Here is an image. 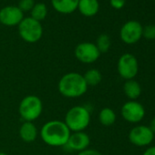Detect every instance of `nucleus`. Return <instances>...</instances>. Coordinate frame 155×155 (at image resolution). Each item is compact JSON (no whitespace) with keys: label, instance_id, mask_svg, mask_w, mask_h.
Instances as JSON below:
<instances>
[{"label":"nucleus","instance_id":"9","mask_svg":"<svg viewBox=\"0 0 155 155\" xmlns=\"http://www.w3.org/2000/svg\"><path fill=\"white\" fill-rule=\"evenodd\" d=\"M120 114L126 121L138 123L143 120L145 116V109L140 102L136 101H129L122 105Z\"/></svg>","mask_w":155,"mask_h":155},{"label":"nucleus","instance_id":"5","mask_svg":"<svg viewBox=\"0 0 155 155\" xmlns=\"http://www.w3.org/2000/svg\"><path fill=\"white\" fill-rule=\"evenodd\" d=\"M18 27L20 38L27 43H36L42 38L43 28L41 23L30 17L24 18Z\"/></svg>","mask_w":155,"mask_h":155},{"label":"nucleus","instance_id":"15","mask_svg":"<svg viewBox=\"0 0 155 155\" xmlns=\"http://www.w3.org/2000/svg\"><path fill=\"white\" fill-rule=\"evenodd\" d=\"M77 9L84 17L91 18L99 12L100 3L98 0H80Z\"/></svg>","mask_w":155,"mask_h":155},{"label":"nucleus","instance_id":"13","mask_svg":"<svg viewBox=\"0 0 155 155\" xmlns=\"http://www.w3.org/2000/svg\"><path fill=\"white\" fill-rule=\"evenodd\" d=\"M19 137L20 139L28 143L33 142L37 140L39 131L34 122L31 121H24L19 128Z\"/></svg>","mask_w":155,"mask_h":155},{"label":"nucleus","instance_id":"1","mask_svg":"<svg viewBox=\"0 0 155 155\" xmlns=\"http://www.w3.org/2000/svg\"><path fill=\"white\" fill-rule=\"evenodd\" d=\"M71 131L63 120H52L43 124L39 136L43 142L51 147H64Z\"/></svg>","mask_w":155,"mask_h":155},{"label":"nucleus","instance_id":"24","mask_svg":"<svg viewBox=\"0 0 155 155\" xmlns=\"http://www.w3.org/2000/svg\"><path fill=\"white\" fill-rule=\"evenodd\" d=\"M78 155H102L101 151L95 150V149H91V148H88L82 151H80L78 152Z\"/></svg>","mask_w":155,"mask_h":155},{"label":"nucleus","instance_id":"27","mask_svg":"<svg viewBox=\"0 0 155 155\" xmlns=\"http://www.w3.org/2000/svg\"><path fill=\"white\" fill-rule=\"evenodd\" d=\"M0 155H8V153L4 152V151H0Z\"/></svg>","mask_w":155,"mask_h":155},{"label":"nucleus","instance_id":"25","mask_svg":"<svg viewBox=\"0 0 155 155\" xmlns=\"http://www.w3.org/2000/svg\"><path fill=\"white\" fill-rule=\"evenodd\" d=\"M142 155H155V146H151L146 149Z\"/></svg>","mask_w":155,"mask_h":155},{"label":"nucleus","instance_id":"10","mask_svg":"<svg viewBox=\"0 0 155 155\" xmlns=\"http://www.w3.org/2000/svg\"><path fill=\"white\" fill-rule=\"evenodd\" d=\"M154 139V133L149 126L138 125L133 127L129 132L130 141L138 147H144L150 145Z\"/></svg>","mask_w":155,"mask_h":155},{"label":"nucleus","instance_id":"12","mask_svg":"<svg viewBox=\"0 0 155 155\" xmlns=\"http://www.w3.org/2000/svg\"><path fill=\"white\" fill-rule=\"evenodd\" d=\"M91 144V138L85 131L71 132L68 142L64 146L67 150L71 151H82L89 148Z\"/></svg>","mask_w":155,"mask_h":155},{"label":"nucleus","instance_id":"18","mask_svg":"<svg viewBox=\"0 0 155 155\" xmlns=\"http://www.w3.org/2000/svg\"><path fill=\"white\" fill-rule=\"evenodd\" d=\"M83 78L88 87H94V86L99 85L101 82L102 74L97 68H91L84 73Z\"/></svg>","mask_w":155,"mask_h":155},{"label":"nucleus","instance_id":"17","mask_svg":"<svg viewBox=\"0 0 155 155\" xmlns=\"http://www.w3.org/2000/svg\"><path fill=\"white\" fill-rule=\"evenodd\" d=\"M116 119L117 117L114 110L108 107L101 109L99 113V120L101 124L105 127H110L113 125L116 121Z\"/></svg>","mask_w":155,"mask_h":155},{"label":"nucleus","instance_id":"4","mask_svg":"<svg viewBox=\"0 0 155 155\" xmlns=\"http://www.w3.org/2000/svg\"><path fill=\"white\" fill-rule=\"evenodd\" d=\"M43 111V102L36 95H28L24 97L18 105V113L24 121L38 120Z\"/></svg>","mask_w":155,"mask_h":155},{"label":"nucleus","instance_id":"23","mask_svg":"<svg viewBox=\"0 0 155 155\" xmlns=\"http://www.w3.org/2000/svg\"><path fill=\"white\" fill-rule=\"evenodd\" d=\"M126 3V0H110V6L115 9H121Z\"/></svg>","mask_w":155,"mask_h":155},{"label":"nucleus","instance_id":"19","mask_svg":"<svg viewBox=\"0 0 155 155\" xmlns=\"http://www.w3.org/2000/svg\"><path fill=\"white\" fill-rule=\"evenodd\" d=\"M48 8L44 3H35L33 8L30 11V18L41 22L47 18Z\"/></svg>","mask_w":155,"mask_h":155},{"label":"nucleus","instance_id":"14","mask_svg":"<svg viewBox=\"0 0 155 155\" xmlns=\"http://www.w3.org/2000/svg\"><path fill=\"white\" fill-rule=\"evenodd\" d=\"M80 0H51V4L53 8L64 15L73 13L79 5Z\"/></svg>","mask_w":155,"mask_h":155},{"label":"nucleus","instance_id":"8","mask_svg":"<svg viewBox=\"0 0 155 155\" xmlns=\"http://www.w3.org/2000/svg\"><path fill=\"white\" fill-rule=\"evenodd\" d=\"M142 29L143 27L140 22L135 20H130L126 22L120 28V39L125 44L133 45L142 38Z\"/></svg>","mask_w":155,"mask_h":155},{"label":"nucleus","instance_id":"22","mask_svg":"<svg viewBox=\"0 0 155 155\" xmlns=\"http://www.w3.org/2000/svg\"><path fill=\"white\" fill-rule=\"evenodd\" d=\"M35 5L34 0H20L18 3V8L24 13L28 11H31Z\"/></svg>","mask_w":155,"mask_h":155},{"label":"nucleus","instance_id":"3","mask_svg":"<svg viewBox=\"0 0 155 155\" xmlns=\"http://www.w3.org/2000/svg\"><path fill=\"white\" fill-rule=\"evenodd\" d=\"M91 111L90 110L81 105H78L70 108L64 119V122L71 132L84 131L91 123Z\"/></svg>","mask_w":155,"mask_h":155},{"label":"nucleus","instance_id":"20","mask_svg":"<svg viewBox=\"0 0 155 155\" xmlns=\"http://www.w3.org/2000/svg\"><path fill=\"white\" fill-rule=\"evenodd\" d=\"M95 45L101 54L107 53L111 46V40H110V36L107 34H101L97 38Z\"/></svg>","mask_w":155,"mask_h":155},{"label":"nucleus","instance_id":"16","mask_svg":"<svg viewBox=\"0 0 155 155\" xmlns=\"http://www.w3.org/2000/svg\"><path fill=\"white\" fill-rule=\"evenodd\" d=\"M124 94L130 101H136L141 94V87L138 81L133 80L126 81L123 85Z\"/></svg>","mask_w":155,"mask_h":155},{"label":"nucleus","instance_id":"2","mask_svg":"<svg viewBox=\"0 0 155 155\" xmlns=\"http://www.w3.org/2000/svg\"><path fill=\"white\" fill-rule=\"evenodd\" d=\"M83 75L79 72H68L64 74L58 83L59 93L68 99H77L83 96L88 91Z\"/></svg>","mask_w":155,"mask_h":155},{"label":"nucleus","instance_id":"7","mask_svg":"<svg viewBox=\"0 0 155 155\" xmlns=\"http://www.w3.org/2000/svg\"><path fill=\"white\" fill-rule=\"evenodd\" d=\"M76 58L83 64H92L101 57V53L95 43L81 42L78 44L74 50Z\"/></svg>","mask_w":155,"mask_h":155},{"label":"nucleus","instance_id":"26","mask_svg":"<svg viewBox=\"0 0 155 155\" xmlns=\"http://www.w3.org/2000/svg\"><path fill=\"white\" fill-rule=\"evenodd\" d=\"M149 128H150V129L151 130V131L155 134V116H154V117L152 118V120H150Z\"/></svg>","mask_w":155,"mask_h":155},{"label":"nucleus","instance_id":"21","mask_svg":"<svg viewBox=\"0 0 155 155\" xmlns=\"http://www.w3.org/2000/svg\"><path fill=\"white\" fill-rule=\"evenodd\" d=\"M142 37L148 40L155 39V25L150 24L146 25L142 29Z\"/></svg>","mask_w":155,"mask_h":155},{"label":"nucleus","instance_id":"6","mask_svg":"<svg viewBox=\"0 0 155 155\" xmlns=\"http://www.w3.org/2000/svg\"><path fill=\"white\" fill-rule=\"evenodd\" d=\"M118 73L125 81L133 80L139 72V63L136 57L130 53L121 55L117 63Z\"/></svg>","mask_w":155,"mask_h":155},{"label":"nucleus","instance_id":"11","mask_svg":"<svg viewBox=\"0 0 155 155\" xmlns=\"http://www.w3.org/2000/svg\"><path fill=\"white\" fill-rule=\"evenodd\" d=\"M24 18V13L16 6H7L0 9V24L7 27L18 26Z\"/></svg>","mask_w":155,"mask_h":155},{"label":"nucleus","instance_id":"28","mask_svg":"<svg viewBox=\"0 0 155 155\" xmlns=\"http://www.w3.org/2000/svg\"><path fill=\"white\" fill-rule=\"evenodd\" d=\"M154 1H155V0H154Z\"/></svg>","mask_w":155,"mask_h":155}]
</instances>
